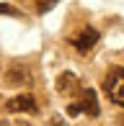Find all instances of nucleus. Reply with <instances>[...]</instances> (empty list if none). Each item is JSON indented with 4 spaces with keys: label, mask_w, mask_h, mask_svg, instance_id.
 <instances>
[{
    "label": "nucleus",
    "mask_w": 124,
    "mask_h": 126,
    "mask_svg": "<svg viewBox=\"0 0 124 126\" xmlns=\"http://www.w3.org/2000/svg\"><path fill=\"white\" fill-rule=\"evenodd\" d=\"M80 111L88 113V116H98V100H96V90L91 88H83L80 90Z\"/></svg>",
    "instance_id": "nucleus-4"
},
{
    "label": "nucleus",
    "mask_w": 124,
    "mask_h": 126,
    "mask_svg": "<svg viewBox=\"0 0 124 126\" xmlns=\"http://www.w3.org/2000/svg\"><path fill=\"white\" fill-rule=\"evenodd\" d=\"M54 3L57 0H39V13H47L49 8H54Z\"/></svg>",
    "instance_id": "nucleus-7"
},
{
    "label": "nucleus",
    "mask_w": 124,
    "mask_h": 126,
    "mask_svg": "<svg viewBox=\"0 0 124 126\" xmlns=\"http://www.w3.org/2000/svg\"><path fill=\"white\" fill-rule=\"evenodd\" d=\"M5 108L10 113H34L36 111V100H34V95H16V98H10L5 103Z\"/></svg>",
    "instance_id": "nucleus-3"
},
{
    "label": "nucleus",
    "mask_w": 124,
    "mask_h": 126,
    "mask_svg": "<svg viewBox=\"0 0 124 126\" xmlns=\"http://www.w3.org/2000/svg\"><path fill=\"white\" fill-rule=\"evenodd\" d=\"M0 16H13V18H18V8H13V5H8V3H0Z\"/></svg>",
    "instance_id": "nucleus-6"
},
{
    "label": "nucleus",
    "mask_w": 124,
    "mask_h": 126,
    "mask_svg": "<svg viewBox=\"0 0 124 126\" xmlns=\"http://www.w3.org/2000/svg\"><path fill=\"white\" fill-rule=\"evenodd\" d=\"M57 90L65 95H72V93H80V82H78V77L72 75V72H62L60 80H57Z\"/></svg>",
    "instance_id": "nucleus-5"
},
{
    "label": "nucleus",
    "mask_w": 124,
    "mask_h": 126,
    "mask_svg": "<svg viewBox=\"0 0 124 126\" xmlns=\"http://www.w3.org/2000/svg\"><path fill=\"white\" fill-rule=\"evenodd\" d=\"M0 126H31L26 121H0Z\"/></svg>",
    "instance_id": "nucleus-8"
},
{
    "label": "nucleus",
    "mask_w": 124,
    "mask_h": 126,
    "mask_svg": "<svg viewBox=\"0 0 124 126\" xmlns=\"http://www.w3.org/2000/svg\"><path fill=\"white\" fill-rule=\"evenodd\" d=\"M103 90L116 106H124V67H111L103 80Z\"/></svg>",
    "instance_id": "nucleus-1"
},
{
    "label": "nucleus",
    "mask_w": 124,
    "mask_h": 126,
    "mask_svg": "<svg viewBox=\"0 0 124 126\" xmlns=\"http://www.w3.org/2000/svg\"><path fill=\"white\" fill-rule=\"evenodd\" d=\"M116 121H119V126H124V116H119V118H116Z\"/></svg>",
    "instance_id": "nucleus-10"
},
{
    "label": "nucleus",
    "mask_w": 124,
    "mask_h": 126,
    "mask_svg": "<svg viewBox=\"0 0 124 126\" xmlns=\"http://www.w3.org/2000/svg\"><path fill=\"white\" fill-rule=\"evenodd\" d=\"M96 41H98V31H96V28H91V26H85L80 33H75V36L70 39V44H72L78 51H88V49H93Z\"/></svg>",
    "instance_id": "nucleus-2"
},
{
    "label": "nucleus",
    "mask_w": 124,
    "mask_h": 126,
    "mask_svg": "<svg viewBox=\"0 0 124 126\" xmlns=\"http://www.w3.org/2000/svg\"><path fill=\"white\" fill-rule=\"evenodd\" d=\"M49 126H67L65 121H62L60 116H52V121H49Z\"/></svg>",
    "instance_id": "nucleus-9"
}]
</instances>
